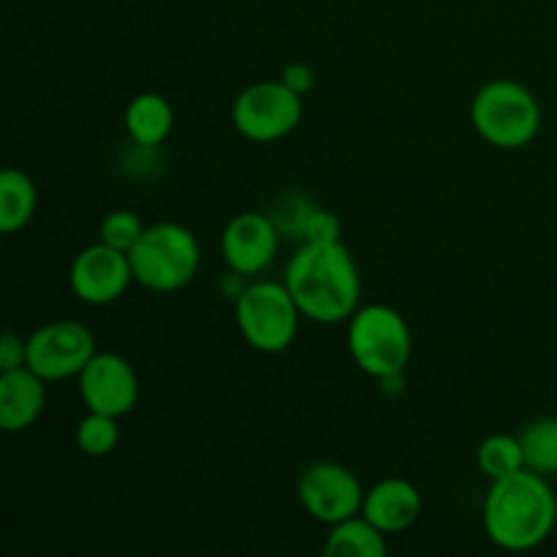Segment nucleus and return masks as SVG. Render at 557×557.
Segmentation results:
<instances>
[{"mask_svg": "<svg viewBox=\"0 0 557 557\" xmlns=\"http://www.w3.org/2000/svg\"><path fill=\"white\" fill-rule=\"evenodd\" d=\"M239 335L259 354H283L297 341L299 319H305L286 283L259 281L245 286L234 299Z\"/></svg>", "mask_w": 557, "mask_h": 557, "instance_id": "obj_6", "label": "nucleus"}, {"mask_svg": "<svg viewBox=\"0 0 557 557\" xmlns=\"http://www.w3.org/2000/svg\"><path fill=\"white\" fill-rule=\"evenodd\" d=\"M364 493L357 473L332 460L310 462L297 482L302 509L321 525H337L354 515H362Z\"/></svg>", "mask_w": 557, "mask_h": 557, "instance_id": "obj_9", "label": "nucleus"}, {"mask_svg": "<svg viewBox=\"0 0 557 557\" xmlns=\"http://www.w3.org/2000/svg\"><path fill=\"white\" fill-rule=\"evenodd\" d=\"M120 444L117 417L87 411V417L76 424V449L85 457H109Z\"/></svg>", "mask_w": 557, "mask_h": 557, "instance_id": "obj_20", "label": "nucleus"}, {"mask_svg": "<svg viewBox=\"0 0 557 557\" xmlns=\"http://www.w3.org/2000/svg\"><path fill=\"white\" fill-rule=\"evenodd\" d=\"M471 123L487 145L522 150L542 131V103L517 79H493L471 101Z\"/></svg>", "mask_w": 557, "mask_h": 557, "instance_id": "obj_4", "label": "nucleus"}, {"mask_svg": "<svg viewBox=\"0 0 557 557\" xmlns=\"http://www.w3.org/2000/svg\"><path fill=\"white\" fill-rule=\"evenodd\" d=\"M145 228L147 226L141 223V218L136 212L112 210L103 215L101 226H98V239L112 245V248L123 250V253H131L136 248V243L141 239V234H145Z\"/></svg>", "mask_w": 557, "mask_h": 557, "instance_id": "obj_21", "label": "nucleus"}, {"mask_svg": "<svg viewBox=\"0 0 557 557\" xmlns=\"http://www.w3.org/2000/svg\"><path fill=\"white\" fill-rule=\"evenodd\" d=\"M281 79L286 82L294 92H299V96L305 98L315 87V71L310 69L308 63H302V60H294V63H288L286 69H283Z\"/></svg>", "mask_w": 557, "mask_h": 557, "instance_id": "obj_25", "label": "nucleus"}, {"mask_svg": "<svg viewBox=\"0 0 557 557\" xmlns=\"http://www.w3.org/2000/svg\"><path fill=\"white\" fill-rule=\"evenodd\" d=\"M528 471L539 476H557V417H542L525 424L520 433Z\"/></svg>", "mask_w": 557, "mask_h": 557, "instance_id": "obj_18", "label": "nucleus"}, {"mask_svg": "<svg viewBox=\"0 0 557 557\" xmlns=\"http://www.w3.org/2000/svg\"><path fill=\"white\" fill-rule=\"evenodd\" d=\"M557 498L547 476L522 471L498 479L484 498V531L506 553H528L553 536Z\"/></svg>", "mask_w": 557, "mask_h": 557, "instance_id": "obj_2", "label": "nucleus"}, {"mask_svg": "<svg viewBox=\"0 0 557 557\" xmlns=\"http://www.w3.org/2000/svg\"><path fill=\"white\" fill-rule=\"evenodd\" d=\"M315 210L313 201L302 194H286L277 201V210L270 212V218L275 221V226L281 228L283 237H305V223H308L310 212Z\"/></svg>", "mask_w": 557, "mask_h": 557, "instance_id": "obj_22", "label": "nucleus"}, {"mask_svg": "<svg viewBox=\"0 0 557 557\" xmlns=\"http://www.w3.org/2000/svg\"><path fill=\"white\" fill-rule=\"evenodd\" d=\"M125 134L134 145L161 147L174 131V109L161 92H139L125 107Z\"/></svg>", "mask_w": 557, "mask_h": 557, "instance_id": "obj_15", "label": "nucleus"}, {"mask_svg": "<svg viewBox=\"0 0 557 557\" xmlns=\"http://www.w3.org/2000/svg\"><path fill=\"white\" fill-rule=\"evenodd\" d=\"M479 471L490 479V482H498V479L511 476V473L522 471L525 468V455H522L520 435H506L495 433L490 438L482 441L476 451Z\"/></svg>", "mask_w": 557, "mask_h": 557, "instance_id": "obj_19", "label": "nucleus"}, {"mask_svg": "<svg viewBox=\"0 0 557 557\" xmlns=\"http://www.w3.org/2000/svg\"><path fill=\"white\" fill-rule=\"evenodd\" d=\"M362 515L386 536L403 533L422 515V495L408 479H384L364 493Z\"/></svg>", "mask_w": 557, "mask_h": 557, "instance_id": "obj_14", "label": "nucleus"}, {"mask_svg": "<svg viewBox=\"0 0 557 557\" xmlns=\"http://www.w3.org/2000/svg\"><path fill=\"white\" fill-rule=\"evenodd\" d=\"M305 101L283 79L248 85L232 103V123L239 136L256 145L281 141L302 123Z\"/></svg>", "mask_w": 557, "mask_h": 557, "instance_id": "obj_7", "label": "nucleus"}, {"mask_svg": "<svg viewBox=\"0 0 557 557\" xmlns=\"http://www.w3.org/2000/svg\"><path fill=\"white\" fill-rule=\"evenodd\" d=\"M281 228L264 212H239L221 234V250L226 267L237 275L250 277L264 272L281 248Z\"/></svg>", "mask_w": 557, "mask_h": 557, "instance_id": "obj_12", "label": "nucleus"}, {"mask_svg": "<svg viewBox=\"0 0 557 557\" xmlns=\"http://www.w3.org/2000/svg\"><path fill=\"white\" fill-rule=\"evenodd\" d=\"M302 243H313V245L343 243V223H341V218H337L332 210H324V207H315V210L310 212L308 223H305Z\"/></svg>", "mask_w": 557, "mask_h": 557, "instance_id": "obj_23", "label": "nucleus"}, {"mask_svg": "<svg viewBox=\"0 0 557 557\" xmlns=\"http://www.w3.org/2000/svg\"><path fill=\"white\" fill-rule=\"evenodd\" d=\"M27 364V337L22 341L16 332H3L0 337V373L25 368Z\"/></svg>", "mask_w": 557, "mask_h": 557, "instance_id": "obj_24", "label": "nucleus"}, {"mask_svg": "<svg viewBox=\"0 0 557 557\" xmlns=\"http://www.w3.org/2000/svg\"><path fill=\"white\" fill-rule=\"evenodd\" d=\"M348 354L370 379L406 373L413 354L411 326L389 305H364L348 319Z\"/></svg>", "mask_w": 557, "mask_h": 557, "instance_id": "obj_5", "label": "nucleus"}, {"mask_svg": "<svg viewBox=\"0 0 557 557\" xmlns=\"http://www.w3.org/2000/svg\"><path fill=\"white\" fill-rule=\"evenodd\" d=\"M96 335L82 321H49L27 337V368L44 381L76 379L96 357Z\"/></svg>", "mask_w": 557, "mask_h": 557, "instance_id": "obj_8", "label": "nucleus"}, {"mask_svg": "<svg viewBox=\"0 0 557 557\" xmlns=\"http://www.w3.org/2000/svg\"><path fill=\"white\" fill-rule=\"evenodd\" d=\"M69 283L79 302L103 308V305L117 302L128 292L131 283L136 281L128 253L98 239L90 248L79 250V256L71 264Z\"/></svg>", "mask_w": 557, "mask_h": 557, "instance_id": "obj_11", "label": "nucleus"}, {"mask_svg": "<svg viewBox=\"0 0 557 557\" xmlns=\"http://www.w3.org/2000/svg\"><path fill=\"white\" fill-rule=\"evenodd\" d=\"M38 207V190L30 174L9 166L0 174V232L16 234L33 221Z\"/></svg>", "mask_w": 557, "mask_h": 557, "instance_id": "obj_17", "label": "nucleus"}, {"mask_svg": "<svg viewBox=\"0 0 557 557\" xmlns=\"http://www.w3.org/2000/svg\"><path fill=\"white\" fill-rule=\"evenodd\" d=\"M283 283L297 299L305 319L315 324H343L359 310L362 277L346 243H302V248L288 259Z\"/></svg>", "mask_w": 557, "mask_h": 557, "instance_id": "obj_1", "label": "nucleus"}, {"mask_svg": "<svg viewBox=\"0 0 557 557\" xmlns=\"http://www.w3.org/2000/svg\"><path fill=\"white\" fill-rule=\"evenodd\" d=\"M76 386L87 411L107 417H125L139 403V375L123 354L96 351V357L76 375Z\"/></svg>", "mask_w": 557, "mask_h": 557, "instance_id": "obj_10", "label": "nucleus"}, {"mask_svg": "<svg viewBox=\"0 0 557 557\" xmlns=\"http://www.w3.org/2000/svg\"><path fill=\"white\" fill-rule=\"evenodd\" d=\"M134 281L152 294H174L188 286L201 267V245L188 226L174 221L145 228L128 253Z\"/></svg>", "mask_w": 557, "mask_h": 557, "instance_id": "obj_3", "label": "nucleus"}, {"mask_svg": "<svg viewBox=\"0 0 557 557\" xmlns=\"http://www.w3.org/2000/svg\"><path fill=\"white\" fill-rule=\"evenodd\" d=\"M47 406V381L30 368L0 373V428L5 433H25L41 419Z\"/></svg>", "mask_w": 557, "mask_h": 557, "instance_id": "obj_13", "label": "nucleus"}, {"mask_svg": "<svg viewBox=\"0 0 557 557\" xmlns=\"http://www.w3.org/2000/svg\"><path fill=\"white\" fill-rule=\"evenodd\" d=\"M386 553H389L386 533L379 531L364 515H354L337 525H330V536L324 542V555L330 557H384Z\"/></svg>", "mask_w": 557, "mask_h": 557, "instance_id": "obj_16", "label": "nucleus"}]
</instances>
